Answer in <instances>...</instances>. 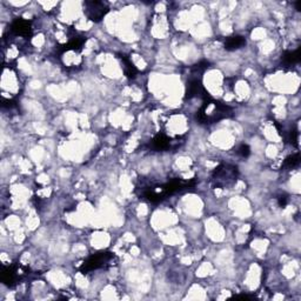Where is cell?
Here are the masks:
<instances>
[{
	"instance_id": "3",
	"label": "cell",
	"mask_w": 301,
	"mask_h": 301,
	"mask_svg": "<svg viewBox=\"0 0 301 301\" xmlns=\"http://www.w3.org/2000/svg\"><path fill=\"white\" fill-rule=\"evenodd\" d=\"M112 258H113V254H111V253L108 252L97 253V254H93L92 257H89L87 260L81 265L80 271H81L82 273H88V272L98 270V268H101L104 267L105 265H107L108 262L111 261Z\"/></svg>"
},
{
	"instance_id": "9",
	"label": "cell",
	"mask_w": 301,
	"mask_h": 301,
	"mask_svg": "<svg viewBox=\"0 0 301 301\" xmlns=\"http://www.w3.org/2000/svg\"><path fill=\"white\" fill-rule=\"evenodd\" d=\"M246 44V40L244 37L241 36H234L229 37L225 40V49L228 51H235L242 47Z\"/></svg>"
},
{
	"instance_id": "2",
	"label": "cell",
	"mask_w": 301,
	"mask_h": 301,
	"mask_svg": "<svg viewBox=\"0 0 301 301\" xmlns=\"http://www.w3.org/2000/svg\"><path fill=\"white\" fill-rule=\"evenodd\" d=\"M238 167L233 165L223 164L214 169L212 174V182L216 187H225L232 184L238 178Z\"/></svg>"
},
{
	"instance_id": "6",
	"label": "cell",
	"mask_w": 301,
	"mask_h": 301,
	"mask_svg": "<svg viewBox=\"0 0 301 301\" xmlns=\"http://www.w3.org/2000/svg\"><path fill=\"white\" fill-rule=\"evenodd\" d=\"M178 143L171 142L168 137H166L165 134H158L153 138V140L150 142V149L154 150H166L173 147H177Z\"/></svg>"
},
{
	"instance_id": "11",
	"label": "cell",
	"mask_w": 301,
	"mask_h": 301,
	"mask_svg": "<svg viewBox=\"0 0 301 301\" xmlns=\"http://www.w3.org/2000/svg\"><path fill=\"white\" fill-rule=\"evenodd\" d=\"M299 162H300V155L297 153V154H293V155L288 156V158L286 160H285L284 167H286V168H294V167H297L298 165H299Z\"/></svg>"
},
{
	"instance_id": "13",
	"label": "cell",
	"mask_w": 301,
	"mask_h": 301,
	"mask_svg": "<svg viewBox=\"0 0 301 301\" xmlns=\"http://www.w3.org/2000/svg\"><path fill=\"white\" fill-rule=\"evenodd\" d=\"M286 204H287V197L286 195H281V197L279 198V205L280 206H286Z\"/></svg>"
},
{
	"instance_id": "10",
	"label": "cell",
	"mask_w": 301,
	"mask_h": 301,
	"mask_svg": "<svg viewBox=\"0 0 301 301\" xmlns=\"http://www.w3.org/2000/svg\"><path fill=\"white\" fill-rule=\"evenodd\" d=\"M120 58H121V60H123V64H124L125 75H126L131 79L136 78L137 73H138L136 66H134L133 64H132V62H131V60L126 56H124V54Z\"/></svg>"
},
{
	"instance_id": "12",
	"label": "cell",
	"mask_w": 301,
	"mask_h": 301,
	"mask_svg": "<svg viewBox=\"0 0 301 301\" xmlns=\"http://www.w3.org/2000/svg\"><path fill=\"white\" fill-rule=\"evenodd\" d=\"M236 153H238L240 156H242V158H247V156L251 154V149L244 144V145H241L239 147L238 150H236Z\"/></svg>"
},
{
	"instance_id": "8",
	"label": "cell",
	"mask_w": 301,
	"mask_h": 301,
	"mask_svg": "<svg viewBox=\"0 0 301 301\" xmlns=\"http://www.w3.org/2000/svg\"><path fill=\"white\" fill-rule=\"evenodd\" d=\"M283 64L284 66H294L300 62V49L296 51H288L283 56Z\"/></svg>"
},
{
	"instance_id": "7",
	"label": "cell",
	"mask_w": 301,
	"mask_h": 301,
	"mask_svg": "<svg viewBox=\"0 0 301 301\" xmlns=\"http://www.w3.org/2000/svg\"><path fill=\"white\" fill-rule=\"evenodd\" d=\"M11 31L13 32L15 36H20V37H30L32 33V27H31V22L28 20H25V19H15V20L12 22L11 25Z\"/></svg>"
},
{
	"instance_id": "1",
	"label": "cell",
	"mask_w": 301,
	"mask_h": 301,
	"mask_svg": "<svg viewBox=\"0 0 301 301\" xmlns=\"http://www.w3.org/2000/svg\"><path fill=\"white\" fill-rule=\"evenodd\" d=\"M232 114L233 110L228 105L208 99V100H205L204 105L198 112L197 119L200 124L208 125L226 119Z\"/></svg>"
},
{
	"instance_id": "4",
	"label": "cell",
	"mask_w": 301,
	"mask_h": 301,
	"mask_svg": "<svg viewBox=\"0 0 301 301\" xmlns=\"http://www.w3.org/2000/svg\"><path fill=\"white\" fill-rule=\"evenodd\" d=\"M85 6L87 17L93 21H100L108 11L106 4L101 1H87Z\"/></svg>"
},
{
	"instance_id": "5",
	"label": "cell",
	"mask_w": 301,
	"mask_h": 301,
	"mask_svg": "<svg viewBox=\"0 0 301 301\" xmlns=\"http://www.w3.org/2000/svg\"><path fill=\"white\" fill-rule=\"evenodd\" d=\"M186 98H203L204 100H208L210 95H208L206 89H205L204 85L201 84L199 79H191L190 82L187 84Z\"/></svg>"
}]
</instances>
